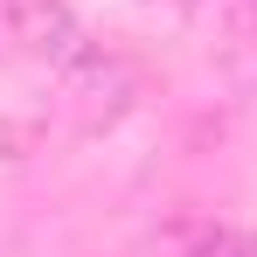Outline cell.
Masks as SVG:
<instances>
[{
	"label": "cell",
	"instance_id": "cell-1",
	"mask_svg": "<svg viewBox=\"0 0 257 257\" xmlns=\"http://www.w3.org/2000/svg\"><path fill=\"white\" fill-rule=\"evenodd\" d=\"M132 97H139V70H132L125 56L84 49L77 63H63V104H70V118H77L84 132L118 125V118L132 111Z\"/></svg>",
	"mask_w": 257,
	"mask_h": 257
},
{
	"label": "cell",
	"instance_id": "cell-5",
	"mask_svg": "<svg viewBox=\"0 0 257 257\" xmlns=\"http://www.w3.org/2000/svg\"><path fill=\"white\" fill-rule=\"evenodd\" d=\"M229 21H236V35H257V0H229Z\"/></svg>",
	"mask_w": 257,
	"mask_h": 257
},
{
	"label": "cell",
	"instance_id": "cell-2",
	"mask_svg": "<svg viewBox=\"0 0 257 257\" xmlns=\"http://www.w3.org/2000/svg\"><path fill=\"white\" fill-rule=\"evenodd\" d=\"M0 35L21 56H42L56 70L90 49V35H84V21H77L70 0H0Z\"/></svg>",
	"mask_w": 257,
	"mask_h": 257
},
{
	"label": "cell",
	"instance_id": "cell-4",
	"mask_svg": "<svg viewBox=\"0 0 257 257\" xmlns=\"http://www.w3.org/2000/svg\"><path fill=\"white\" fill-rule=\"evenodd\" d=\"M28 153H35V125H21V118L0 111V167H21Z\"/></svg>",
	"mask_w": 257,
	"mask_h": 257
},
{
	"label": "cell",
	"instance_id": "cell-3",
	"mask_svg": "<svg viewBox=\"0 0 257 257\" xmlns=\"http://www.w3.org/2000/svg\"><path fill=\"white\" fill-rule=\"evenodd\" d=\"M153 257H257V236L222 222V215H174L153 243Z\"/></svg>",
	"mask_w": 257,
	"mask_h": 257
}]
</instances>
